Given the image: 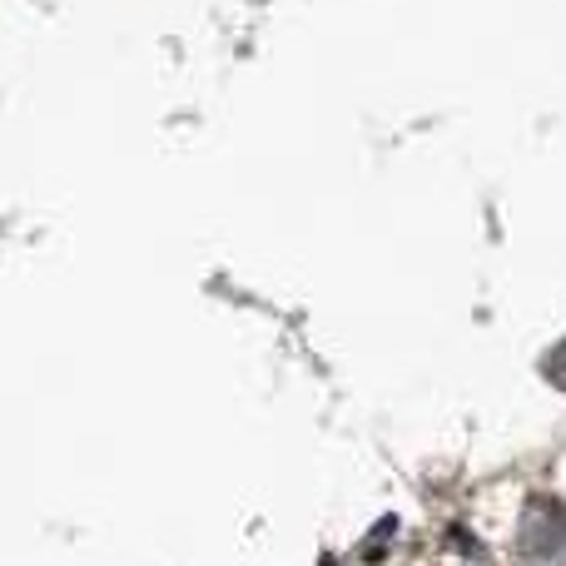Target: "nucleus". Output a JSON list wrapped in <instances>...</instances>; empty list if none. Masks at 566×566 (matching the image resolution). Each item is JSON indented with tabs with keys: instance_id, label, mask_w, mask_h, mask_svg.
I'll list each match as a JSON object with an SVG mask.
<instances>
[{
	"instance_id": "f257e3e1",
	"label": "nucleus",
	"mask_w": 566,
	"mask_h": 566,
	"mask_svg": "<svg viewBox=\"0 0 566 566\" xmlns=\"http://www.w3.org/2000/svg\"><path fill=\"white\" fill-rule=\"evenodd\" d=\"M522 557H566V512L557 502H532L522 522Z\"/></svg>"
},
{
	"instance_id": "f03ea898",
	"label": "nucleus",
	"mask_w": 566,
	"mask_h": 566,
	"mask_svg": "<svg viewBox=\"0 0 566 566\" xmlns=\"http://www.w3.org/2000/svg\"><path fill=\"white\" fill-rule=\"evenodd\" d=\"M542 373H547V378L557 382V388H566V343H557V348H552L547 358H542Z\"/></svg>"
}]
</instances>
